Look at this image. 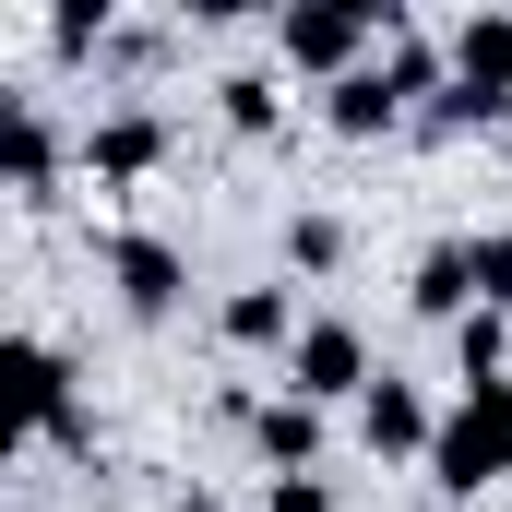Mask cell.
<instances>
[{
  "instance_id": "e0dca14e",
  "label": "cell",
  "mask_w": 512,
  "mask_h": 512,
  "mask_svg": "<svg viewBox=\"0 0 512 512\" xmlns=\"http://www.w3.org/2000/svg\"><path fill=\"white\" fill-rule=\"evenodd\" d=\"M179 512H215V501H179Z\"/></svg>"
},
{
  "instance_id": "30bf717a",
  "label": "cell",
  "mask_w": 512,
  "mask_h": 512,
  "mask_svg": "<svg viewBox=\"0 0 512 512\" xmlns=\"http://www.w3.org/2000/svg\"><path fill=\"white\" fill-rule=\"evenodd\" d=\"M477 298V251H429L417 262V310H465Z\"/></svg>"
},
{
  "instance_id": "9a60e30c",
  "label": "cell",
  "mask_w": 512,
  "mask_h": 512,
  "mask_svg": "<svg viewBox=\"0 0 512 512\" xmlns=\"http://www.w3.org/2000/svg\"><path fill=\"white\" fill-rule=\"evenodd\" d=\"M286 251H298V262H334V251H346V227H334V215H298V227H286Z\"/></svg>"
},
{
  "instance_id": "7a4b0ae2",
  "label": "cell",
  "mask_w": 512,
  "mask_h": 512,
  "mask_svg": "<svg viewBox=\"0 0 512 512\" xmlns=\"http://www.w3.org/2000/svg\"><path fill=\"white\" fill-rule=\"evenodd\" d=\"M286 382H298V405H334V393L370 382V346H358L346 322H310V334L286 346Z\"/></svg>"
},
{
  "instance_id": "6da1fadb",
  "label": "cell",
  "mask_w": 512,
  "mask_h": 512,
  "mask_svg": "<svg viewBox=\"0 0 512 512\" xmlns=\"http://www.w3.org/2000/svg\"><path fill=\"white\" fill-rule=\"evenodd\" d=\"M429 477H441L453 501H477L489 477H512V382H465V405H453L441 441H429Z\"/></svg>"
},
{
  "instance_id": "5bb4252c",
  "label": "cell",
  "mask_w": 512,
  "mask_h": 512,
  "mask_svg": "<svg viewBox=\"0 0 512 512\" xmlns=\"http://www.w3.org/2000/svg\"><path fill=\"white\" fill-rule=\"evenodd\" d=\"M227 120H239V131H274V84H262V72L227 84Z\"/></svg>"
},
{
  "instance_id": "9c48e42d",
  "label": "cell",
  "mask_w": 512,
  "mask_h": 512,
  "mask_svg": "<svg viewBox=\"0 0 512 512\" xmlns=\"http://www.w3.org/2000/svg\"><path fill=\"white\" fill-rule=\"evenodd\" d=\"M155 155H167V131H155V120H108V131H96V179H143Z\"/></svg>"
},
{
  "instance_id": "8992f818",
  "label": "cell",
  "mask_w": 512,
  "mask_h": 512,
  "mask_svg": "<svg viewBox=\"0 0 512 512\" xmlns=\"http://www.w3.org/2000/svg\"><path fill=\"white\" fill-rule=\"evenodd\" d=\"M120 298L155 322V310H179V251L167 239H120Z\"/></svg>"
},
{
  "instance_id": "5b68a950",
  "label": "cell",
  "mask_w": 512,
  "mask_h": 512,
  "mask_svg": "<svg viewBox=\"0 0 512 512\" xmlns=\"http://www.w3.org/2000/svg\"><path fill=\"white\" fill-rule=\"evenodd\" d=\"M358 429H370V453H429V441H441V417H429V405H417L405 382H370Z\"/></svg>"
},
{
  "instance_id": "2e32d148",
  "label": "cell",
  "mask_w": 512,
  "mask_h": 512,
  "mask_svg": "<svg viewBox=\"0 0 512 512\" xmlns=\"http://www.w3.org/2000/svg\"><path fill=\"white\" fill-rule=\"evenodd\" d=\"M262 512H334V489H322V477H274V501Z\"/></svg>"
},
{
  "instance_id": "3957f363",
  "label": "cell",
  "mask_w": 512,
  "mask_h": 512,
  "mask_svg": "<svg viewBox=\"0 0 512 512\" xmlns=\"http://www.w3.org/2000/svg\"><path fill=\"white\" fill-rule=\"evenodd\" d=\"M12 393H24V429H48V441H84V405H72V370H60V346H12Z\"/></svg>"
},
{
  "instance_id": "4fadbf2b",
  "label": "cell",
  "mask_w": 512,
  "mask_h": 512,
  "mask_svg": "<svg viewBox=\"0 0 512 512\" xmlns=\"http://www.w3.org/2000/svg\"><path fill=\"white\" fill-rule=\"evenodd\" d=\"M477 310H512V227L477 239Z\"/></svg>"
},
{
  "instance_id": "8fae6325",
  "label": "cell",
  "mask_w": 512,
  "mask_h": 512,
  "mask_svg": "<svg viewBox=\"0 0 512 512\" xmlns=\"http://www.w3.org/2000/svg\"><path fill=\"white\" fill-rule=\"evenodd\" d=\"M227 334L239 346H286V286H239L227 298Z\"/></svg>"
},
{
  "instance_id": "7c38bea8",
  "label": "cell",
  "mask_w": 512,
  "mask_h": 512,
  "mask_svg": "<svg viewBox=\"0 0 512 512\" xmlns=\"http://www.w3.org/2000/svg\"><path fill=\"white\" fill-rule=\"evenodd\" d=\"M12 191H48V120L12 108Z\"/></svg>"
},
{
  "instance_id": "ba28073f",
  "label": "cell",
  "mask_w": 512,
  "mask_h": 512,
  "mask_svg": "<svg viewBox=\"0 0 512 512\" xmlns=\"http://www.w3.org/2000/svg\"><path fill=\"white\" fill-rule=\"evenodd\" d=\"M393 108H405L393 60H382V72H346V84H334V131H393Z\"/></svg>"
},
{
  "instance_id": "277c9868",
  "label": "cell",
  "mask_w": 512,
  "mask_h": 512,
  "mask_svg": "<svg viewBox=\"0 0 512 512\" xmlns=\"http://www.w3.org/2000/svg\"><path fill=\"white\" fill-rule=\"evenodd\" d=\"M370 36H393V12H286V60H310V72H346Z\"/></svg>"
},
{
  "instance_id": "52a82bcc",
  "label": "cell",
  "mask_w": 512,
  "mask_h": 512,
  "mask_svg": "<svg viewBox=\"0 0 512 512\" xmlns=\"http://www.w3.org/2000/svg\"><path fill=\"white\" fill-rule=\"evenodd\" d=\"M251 429H262V453H274L286 477H310V453H322V405H298V393H286V405H262Z\"/></svg>"
}]
</instances>
